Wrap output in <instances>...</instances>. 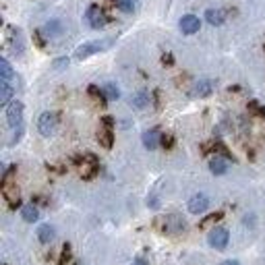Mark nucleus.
<instances>
[{"label": "nucleus", "mask_w": 265, "mask_h": 265, "mask_svg": "<svg viewBox=\"0 0 265 265\" xmlns=\"http://www.w3.org/2000/svg\"><path fill=\"white\" fill-rule=\"evenodd\" d=\"M114 46V40H96V42H85L81 46H77V50H75V58L77 60H85L89 58V56H94V54H100L104 50H108Z\"/></svg>", "instance_id": "nucleus-1"}, {"label": "nucleus", "mask_w": 265, "mask_h": 265, "mask_svg": "<svg viewBox=\"0 0 265 265\" xmlns=\"http://www.w3.org/2000/svg\"><path fill=\"white\" fill-rule=\"evenodd\" d=\"M58 129V116L54 112H42L38 118V131L42 137H52Z\"/></svg>", "instance_id": "nucleus-2"}, {"label": "nucleus", "mask_w": 265, "mask_h": 265, "mask_svg": "<svg viewBox=\"0 0 265 265\" xmlns=\"http://www.w3.org/2000/svg\"><path fill=\"white\" fill-rule=\"evenodd\" d=\"M23 102H19V100H13L6 106V122H8V126L10 129H21L23 126Z\"/></svg>", "instance_id": "nucleus-3"}, {"label": "nucleus", "mask_w": 265, "mask_h": 265, "mask_svg": "<svg viewBox=\"0 0 265 265\" xmlns=\"http://www.w3.org/2000/svg\"><path fill=\"white\" fill-rule=\"evenodd\" d=\"M228 240H230V234L228 230L217 226V228H212L210 236H207V243H210V247H213L215 251H224L228 247Z\"/></svg>", "instance_id": "nucleus-4"}, {"label": "nucleus", "mask_w": 265, "mask_h": 265, "mask_svg": "<svg viewBox=\"0 0 265 265\" xmlns=\"http://www.w3.org/2000/svg\"><path fill=\"white\" fill-rule=\"evenodd\" d=\"M85 21H87V25L91 29H102L104 25H106V15H104V10L98 6V4H91L87 8V13H85Z\"/></svg>", "instance_id": "nucleus-5"}, {"label": "nucleus", "mask_w": 265, "mask_h": 265, "mask_svg": "<svg viewBox=\"0 0 265 265\" xmlns=\"http://www.w3.org/2000/svg\"><path fill=\"white\" fill-rule=\"evenodd\" d=\"M102 124H104V129H100V133H98V141H100L104 147H106V149H110L112 143H114V133H112L114 120H112L110 116H104V118H102Z\"/></svg>", "instance_id": "nucleus-6"}, {"label": "nucleus", "mask_w": 265, "mask_h": 265, "mask_svg": "<svg viewBox=\"0 0 265 265\" xmlns=\"http://www.w3.org/2000/svg\"><path fill=\"white\" fill-rule=\"evenodd\" d=\"M199 27H201V21H199V17H195V15H184L178 21V29L184 33V36H193V33H197Z\"/></svg>", "instance_id": "nucleus-7"}, {"label": "nucleus", "mask_w": 265, "mask_h": 265, "mask_svg": "<svg viewBox=\"0 0 265 265\" xmlns=\"http://www.w3.org/2000/svg\"><path fill=\"white\" fill-rule=\"evenodd\" d=\"M207 207H210V199H207V195H203V193L193 195L189 199V212L195 215H201L203 212H207Z\"/></svg>", "instance_id": "nucleus-8"}, {"label": "nucleus", "mask_w": 265, "mask_h": 265, "mask_svg": "<svg viewBox=\"0 0 265 265\" xmlns=\"http://www.w3.org/2000/svg\"><path fill=\"white\" fill-rule=\"evenodd\" d=\"M2 195H4V199L8 203L10 210H15V207L21 205V197H19V189L15 187V184H10L8 180L2 182Z\"/></svg>", "instance_id": "nucleus-9"}, {"label": "nucleus", "mask_w": 265, "mask_h": 265, "mask_svg": "<svg viewBox=\"0 0 265 265\" xmlns=\"http://www.w3.org/2000/svg\"><path fill=\"white\" fill-rule=\"evenodd\" d=\"M212 91H213V81H210V79H201V81H197L193 85L191 98H207Z\"/></svg>", "instance_id": "nucleus-10"}, {"label": "nucleus", "mask_w": 265, "mask_h": 265, "mask_svg": "<svg viewBox=\"0 0 265 265\" xmlns=\"http://www.w3.org/2000/svg\"><path fill=\"white\" fill-rule=\"evenodd\" d=\"M141 141H143L145 149H149V152H154V149H158L159 141H162V135H159V131H158V129H149V131H145V133H143Z\"/></svg>", "instance_id": "nucleus-11"}, {"label": "nucleus", "mask_w": 265, "mask_h": 265, "mask_svg": "<svg viewBox=\"0 0 265 265\" xmlns=\"http://www.w3.org/2000/svg\"><path fill=\"white\" fill-rule=\"evenodd\" d=\"M184 230V220H180L178 215H168L166 222H164V232L168 234H176Z\"/></svg>", "instance_id": "nucleus-12"}, {"label": "nucleus", "mask_w": 265, "mask_h": 265, "mask_svg": "<svg viewBox=\"0 0 265 265\" xmlns=\"http://www.w3.org/2000/svg\"><path fill=\"white\" fill-rule=\"evenodd\" d=\"M54 236H56L54 226H50V224H42V226L38 228V238H40V243H42V245H50L52 240H54Z\"/></svg>", "instance_id": "nucleus-13"}, {"label": "nucleus", "mask_w": 265, "mask_h": 265, "mask_svg": "<svg viewBox=\"0 0 265 265\" xmlns=\"http://www.w3.org/2000/svg\"><path fill=\"white\" fill-rule=\"evenodd\" d=\"M13 94H15V89L13 85H10V81H0V106H8L10 100H13Z\"/></svg>", "instance_id": "nucleus-14"}, {"label": "nucleus", "mask_w": 265, "mask_h": 265, "mask_svg": "<svg viewBox=\"0 0 265 265\" xmlns=\"http://www.w3.org/2000/svg\"><path fill=\"white\" fill-rule=\"evenodd\" d=\"M21 217H23L25 222H29V224L38 222V220H40V212H38V207L33 205V203L23 205V207H21Z\"/></svg>", "instance_id": "nucleus-15"}, {"label": "nucleus", "mask_w": 265, "mask_h": 265, "mask_svg": "<svg viewBox=\"0 0 265 265\" xmlns=\"http://www.w3.org/2000/svg\"><path fill=\"white\" fill-rule=\"evenodd\" d=\"M205 21L212 25H222L224 23V10L222 8H207L205 10Z\"/></svg>", "instance_id": "nucleus-16"}, {"label": "nucleus", "mask_w": 265, "mask_h": 265, "mask_svg": "<svg viewBox=\"0 0 265 265\" xmlns=\"http://www.w3.org/2000/svg\"><path fill=\"white\" fill-rule=\"evenodd\" d=\"M210 170H212V174L222 176V174H226V170H228V162L215 156V158L212 159V162H210Z\"/></svg>", "instance_id": "nucleus-17"}, {"label": "nucleus", "mask_w": 265, "mask_h": 265, "mask_svg": "<svg viewBox=\"0 0 265 265\" xmlns=\"http://www.w3.org/2000/svg\"><path fill=\"white\" fill-rule=\"evenodd\" d=\"M147 104H149V96L145 94V91H139V94H135V96L131 98V106H133V108H137V110L145 108Z\"/></svg>", "instance_id": "nucleus-18"}, {"label": "nucleus", "mask_w": 265, "mask_h": 265, "mask_svg": "<svg viewBox=\"0 0 265 265\" xmlns=\"http://www.w3.org/2000/svg\"><path fill=\"white\" fill-rule=\"evenodd\" d=\"M15 77L13 73V66L6 58H0V79H4V81H10V79Z\"/></svg>", "instance_id": "nucleus-19"}, {"label": "nucleus", "mask_w": 265, "mask_h": 265, "mask_svg": "<svg viewBox=\"0 0 265 265\" xmlns=\"http://www.w3.org/2000/svg\"><path fill=\"white\" fill-rule=\"evenodd\" d=\"M102 89H104V94H106L108 100H118V98H120V89L114 85V83H106Z\"/></svg>", "instance_id": "nucleus-20"}, {"label": "nucleus", "mask_w": 265, "mask_h": 265, "mask_svg": "<svg viewBox=\"0 0 265 265\" xmlns=\"http://www.w3.org/2000/svg\"><path fill=\"white\" fill-rule=\"evenodd\" d=\"M116 6L124 13H135L137 10V0H116Z\"/></svg>", "instance_id": "nucleus-21"}, {"label": "nucleus", "mask_w": 265, "mask_h": 265, "mask_svg": "<svg viewBox=\"0 0 265 265\" xmlns=\"http://www.w3.org/2000/svg\"><path fill=\"white\" fill-rule=\"evenodd\" d=\"M222 217H224V213H222V212H217V213H212V215H207V217H205V220H203L199 226H201V228H207L210 224H215L217 220H222Z\"/></svg>", "instance_id": "nucleus-22"}, {"label": "nucleus", "mask_w": 265, "mask_h": 265, "mask_svg": "<svg viewBox=\"0 0 265 265\" xmlns=\"http://www.w3.org/2000/svg\"><path fill=\"white\" fill-rule=\"evenodd\" d=\"M249 110L255 112L257 116H265V106H261L259 102H251V104H249Z\"/></svg>", "instance_id": "nucleus-23"}, {"label": "nucleus", "mask_w": 265, "mask_h": 265, "mask_svg": "<svg viewBox=\"0 0 265 265\" xmlns=\"http://www.w3.org/2000/svg\"><path fill=\"white\" fill-rule=\"evenodd\" d=\"M52 66H54V71H62V68L68 66V58H56L52 62Z\"/></svg>", "instance_id": "nucleus-24"}, {"label": "nucleus", "mask_w": 265, "mask_h": 265, "mask_svg": "<svg viewBox=\"0 0 265 265\" xmlns=\"http://www.w3.org/2000/svg\"><path fill=\"white\" fill-rule=\"evenodd\" d=\"M71 259V247L64 245L62 247V257H60V265H66V261Z\"/></svg>", "instance_id": "nucleus-25"}, {"label": "nucleus", "mask_w": 265, "mask_h": 265, "mask_svg": "<svg viewBox=\"0 0 265 265\" xmlns=\"http://www.w3.org/2000/svg\"><path fill=\"white\" fill-rule=\"evenodd\" d=\"M162 145L166 149H170L172 145H174V137H172V135H162Z\"/></svg>", "instance_id": "nucleus-26"}, {"label": "nucleus", "mask_w": 265, "mask_h": 265, "mask_svg": "<svg viewBox=\"0 0 265 265\" xmlns=\"http://www.w3.org/2000/svg\"><path fill=\"white\" fill-rule=\"evenodd\" d=\"M220 265H240V263H238L236 259H228V261H222Z\"/></svg>", "instance_id": "nucleus-27"}, {"label": "nucleus", "mask_w": 265, "mask_h": 265, "mask_svg": "<svg viewBox=\"0 0 265 265\" xmlns=\"http://www.w3.org/2000/svg\"><path fill=\"white\" fill-rule=\"evenodd\" d=\"M131 265H149V263H147L145 259H135V261H133Z\"/></svg>", "instance_id": "nucleus-28"}, {"label": "nucleus", "mask_w": 265, "mask_h": 265, "mask_svg": "<svg viewBox=\"0 0 265 265\" xmlns=\"http://www.w3.org/2000/svg\"><path fill=\"white\" fill-rule=\"evenodd\" d=\"M4 265H6V263H4Z\"/></svg>", "instance_id": "nucleus-29"}]
</instances>
